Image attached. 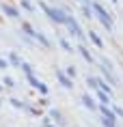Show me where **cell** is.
Wrapping results in <instances>:
<instances>
[{
	"mask_svg": "<svg viewBox=\"0 0 123 127\" xmlns=\"http://www.w3.org/2000/svg\"><path fill=\"white\" fill-rule=\"evenodd\" d=\"M112 2H117V0H112Z\"/></svg>",
	"mask_w": 123,
	"mask_h": 127,
	"instance_id": "ba28073f",
	"label": "cell"
},
{
	"mask_svg": "<svg viewBox=\"0 0 123 127\" xmlns=\"http://www.w3.org/2000/svg\"><path fill=\"white\" fill-rule=\"evenodd\" d=\"M104 125L106 127H115V119H104Z\"/></svg>",
	"mask_w": 123,
	"mask_h": 127,
	"instance_id": "8992f818",
	"label": "cell"
},
{
	"mask_svg": "<svg viewBox=\"0 0 123 127\" xmlns=\"http://www.w3.org/2000/svg\"><path fill=\"white\" fill-rule=\"evenodd\" d=\"M91 39L95 41V45H99V47H102V45H104V43H102V39H99V37H97V34H95V32H91Z\"/></svg>",
	"mask_w": 123,
	"mask_h": 127,
	"instance_id": "277c9868",
	"label": "cell"
},
{
	"mask_svg": "<svg viewBox=\"0 0 123 127\" xmlns=\"http://www.w3.org/2000/svg\"><path fill=\"white\" fill-rule=\"evenodd\" d=\"M93 9H95V11H97V15H99V20H102L104 24H106V28H112V22H110L108 13H106V11H104V9L99 7V4H93Z\"/></svg>",
	"mask_w": 123,
	"mask_h": 127,
	"instance_id": "6da1fadb",
	"label": "cell"
},
{
	"mask_svg": "<svg viewBox=\"0 0 123 127\" xmlns=\"http://www.w3.org/2000/svg\"><path fill=\"white\" fill-rule=\"evenodd\" d=\"M45 11H48V15H50L54 22H67V15L61 13V11H56V9H48V7H45Z\"/></svg>",
	"mask_w": 123,
	"mask_h": 127,
	"instance_id": "7a4b0ae2",
	"label": "cell"
},
{
	"mask_svg": "<svg viewBox=\"0 0 123 127\" xmlns=\"http://www.w3.org/2000/svg\"><path fill=\"white\" fill-rule=\"evenodd\" d=\"M102 114L106 116V119H115V114L110 112V110H106V108H102Z\"/></svg>",
	"mask_w": 123,
	"mask_h": 127,
	"instance_id": "5b68a950",
	"label": "cell"
},
{
	"mask_svg": "<svg viewBox=\"0 0 123 127\" xmlns=\"http://www.w3.org/2000/svg\"><path fill=\"white\" fill-rule=\"evenodd\" d=\"M67 26L71 28V32H74V34H78V37H82V32H80V28H78V24H76V22L71 20V17H67Z\"/></svg>",
	"mask_w": 123,
	"mask_h": 127,
	"instance_id": "3957f363",
	"label": "cell"
},
{
	"mask_svg": "<svg viewBox=\"0 0 123 127\" xmlns=\"http://www.w3.org/2000/svg\"><path fill=\"white\" fill-rule=\"evenodd\" d=\"M82 101H84V103H86V106H89V108H95V103H93V101H91L89 97H84V99H82Z\"/></svg>",
	"mask_w": 123,
	"mask_h": 127,
	"instance_id": "52a82bcc",
	"label": "cell"
}]
</instances>
